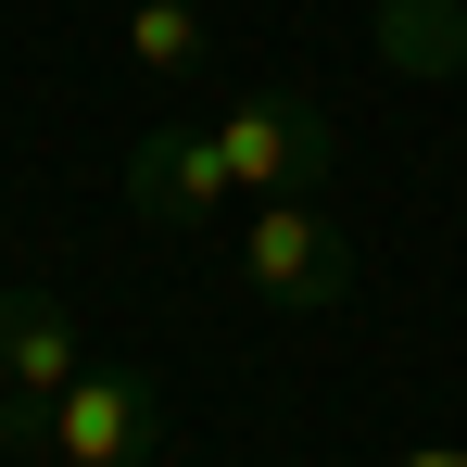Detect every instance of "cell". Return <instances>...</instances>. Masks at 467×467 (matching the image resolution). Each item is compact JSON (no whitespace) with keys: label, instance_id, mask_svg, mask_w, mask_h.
Listing matches in <instances>:
<instances>
[{"label":"cell","instance_id":"cell-1","mask_svg":"<svg viewBox=\"0 0 467 467\" xmlns=\"http://www.w3.org/2000/svg\"><path fill=\"white\" fill-rule=\"evenodd\" d=\"M215 140H228V177L265 190V202H316L341 177V127H328L316 88H253V101L215 114Z\"/></svg>","mask_w":467,"mask_h":467},{"label":"cell","instance_id":"cell-2","mask_svg":"<svg viewBox=\"0 0 467 467\" xmlns=\"http://www.w3.org/2000/svg\"><path fill=\"white\" fill-rule=\"evenodd\" d=\"M77 379H88L77 316L51 304V291H0V442L38 455V442H51V404H64Z\"/></svg>","mask_w":467,"mask_h":467},{"label":"cell","instance_id":"cell-3","mask_svg":"<svg viewBox=\"0 0 467 467\" xmlns=\"http://www.w3.org/2000/svg\"><path fill=\"white\" fill-rule=\"evenodd\" d=\"M240 265H253L265 304H291V316H328L354 291V240H341V215H316V202H265L240 228Z\"/></svg>","mask_w":467,"mask_h":467},{"label":"cell","instance_id":"cell-4","mask_svg":"<svg viewBox=\"0 0 467 467\" xmlns=\"http://www.w3.org/2000/svg\"><path fill=\"white\" fill-rule=\"evenodd\" d=\"M164 442V391L140 379V367H88L64 404H51V442L38 455L51 467H140Z\"/></svg>","mask_w":467,"mask_h":467},{"label":"cell","instance_id":"cell-5","mask_svg":"<svg viewBox=\"0 0 467 467\" xmlns=\"http://www.w3.org/2000/svg\"><path fill=\"white\" fill-rule=\"evenodd\" d=\"M228 190H240V177H228V140H215V127H190V114L140 127V152H127V202H140L152 228H202Z\"/></svg>","mask_w":467,"mask_h":467},{"label":"cell","instance_id":"cell-6","mask_svg":"<svg viewBox=\"0 0 467 467\" xmlns=\"http://www.w3.org/2000/svg\"><path fill=\"white\" fill-rule=\"evenodd\" d=\"M379 51L404 77H467V0H379Z\"/></svg>","mask_w":467,"mask_h":467},{"label":"cell","instance_id":"cell-7","mask_svg":"<svg viewBox=\"0 0 467 467\" xmlns=\"http://www.w3.org/2000/svg\"><path fill=\"white\" fill-rule=\"evenodd\" d=\"M202 0H127V64L140 77H202Z\"/></svg>","mask_w":467,"mask_h":467},{"label":"cell","instance_id":"cell-8","mask_svg":"<svg viewBox=\"0 0 467 467\" xmlns=\"http://www.w3.org/2000/svg\"><path fill=\"white\" fill-rule=\"evenodd\" d=\"M391 467H467V442H430V455H391Z\"/></svg>","mask_w":467,"mask_h":467},{"label":"cell","instance_id":"cell-9","mask_svg":"<svg viewBox=\"0 0 467 467\" xmlns=\"http://www.w3.org/2000/svg\"><path fill=\"white\" fill-rule=\"evenodd\" d=\"M455 101H467V77H455Z\"/></svg>","mask_w":467,"mask_h":467}]
</instances>
